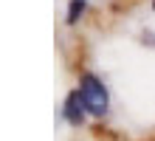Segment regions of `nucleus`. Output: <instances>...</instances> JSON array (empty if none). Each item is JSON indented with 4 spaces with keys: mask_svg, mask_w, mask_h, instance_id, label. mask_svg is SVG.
<instances>
[{
    "mask_svg": "<svg viewBox=\"0 0 155 141\" xmlns=\"http://www.w3.org/2000/svg\"><path fill=\"white\" fill-rule=\"evenodd\" d=\"M85 105H82V96H79V90L76 93H71L68 96V105H65V119L71 121V124H82V119H85Z\"/></svg>",
    "mask_w": 155,
    "mask_h": 141,
    "instance_id": "nucleus-2",
    "label": "nucleus"
},
{
    "mask_svg": "<svg viewBox=\"0 0 155 141\" xmlns=\"http://www.w3.org/2000/svg\"><path fill=\"white\" fill-rule=\"evenodd\" d=\"M152 6H155V0H152Z\"/></svg>",
    "mask_w": 155,
    "mask_h": 141,
    "instance_id": "nucleus-4",
    "label": "nucleus"
},
{
    "mask_svg": "<svg viewBox=\"0 0 155 141\" xmlns=\"http://www.w3.org/2000/svg\"><path fill=\"white\" fill-rule=\"evenodd\" d=\"M79 96H82V105H85V110L90 113V116H102V113L107 110V90H104V85L96 76H85L82 79Z\"/></svg>",
    "mask_w": 155,
    "mask_h": 141,
    "instance_id": "nucleus-1",
    "label": "nucleus"
},
{
    "mask_svg": "<svg viewBox=\"0 0 155 141\" xmlns=\"http://www.w3.org/2000/svg\"><path fill=\"white\" fill-rule=\"evenodd\" d=\"M85 0H71V8H68V23H76L79 17H82V12H85Z\"/></svg>",
    "mask_w": 155,
    "mask_h": 141,
    "instance_id": "nucleus-3",
    "label": "nucleus"
}]
</instances>
